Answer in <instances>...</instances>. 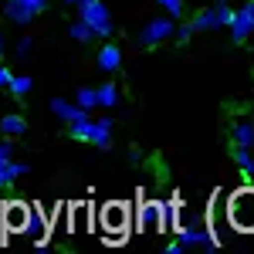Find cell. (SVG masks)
Returning <instances> with one entry per match:
<instances>
[{
  "mask_svg": "<svg viewBox=\"0 0 254 254\" xmlns=\"http://www.w3.org/2000/svg\"><path fill=\"white\" fill-rule=\"evenodd\" d=\"M112 129H116V122L109 116H102V119L85 116L68 126V136L78 139V142H88V146H98V149H112Z\"/></svg>",
  "mask_w": 254,
  "mask_h": 254,
  "instance_id": "3",
  "label": "cell"
},
{
  "mask_svg": "<svg viewBox=\"0 0 254 254\" xmlns=\"http://www.w3.org/2000/svg\"><path fill=\"white\" fill-rule=\"evenodd\" d=\"M48 105H51L55 119H61L64 126H71V122H78V119H85V116H88L85 109H78V105H75V102H68V98H51Z\"/></svg>",
  "mask_w": 254,
  "mask_h": 254,
  "instance_id": "14",
  "label": "cell"
},
{
  "mask_svg": "<svg viewBox=\"0 0 254 254\" xmlns=\"http://www.w3.org/2000/svg\"><path fill=\"white\" fill-rule=\"evenodd\" d=\"M0 132H3L7 139L24 136V132H27V119H24V116H3V119H0Z\"/></svg>",
  "mask_w": 254,
  "mask_h": 254,
  "instance_id": "19",
  "label": "cell"
},
{
  "mask_svg": "<svg viewBox=\"0 0 254 254\" xmlns=\"http://www.w3.org/2000/svg\"><path fill=\"white\" fill-rule=\"evenodd\" d=\"M68 34H71V41H78V44H92L95 41V31L85 24V20H75V24H68Z\"/></svg>",
  "mask_w": 254,
  "mask_h": 254,
  "instance_id": "22",
  "label": "cell"
},
{
  "mask_svg": "<svg viewBox=\"0 0 254 254\" xmlns=\"http://www.w3.org/2000/svg\"><path fill=\"white\" fill-rule=\"evenodd\" d=\"M75 231H88V207H75Z\"/></svg>",
  "mask_w": 254,
  "mask_h": 254,
  "instance_id": "25",
  "label": "cell"
},
{
  "mask_svg": "<svg viewBox=\"0 0 254 254\" xmlns=\"http://www.w3.org/2000/svg\"><path fill=\"white\" fill-rule=\"evenodd\" d=\"M10 159H14V142L3 139V142H0V163H10Z\"/></svg>",
  "mask_w": 254,
  "mask_h": 254,
  "instance_id": "26",
  "label": "cell"
},
{
  "mask_svg": "<svg viewBox=\"0 0 254 254\" xmlns=\"http://www.w3.org/2000/svg\"><path fill=\"white\" fill-rule=\"evenodd\" d=\"M156 3H159V7H163V10H166L173 20H180V17H183V10H187V3H183V0H156Z\"/></svg>",
  "mask_w": 254,
  "mask_h": 254,
  "instance_id": "23",
  "label": "cell"
},
{
  "mask_svg": "<svg viewBox=\"0 0 254 254\" xmlns=\"http://www.w3.org/2000/svg\"><path fill=\"white\" fill-rule=\"evenodd\" d=\"M231 14H234V7H231L227 0H214L210 7H200L193 17L187 20V24L193 27V34H203V31H220V27H227Z\"/></svg>",
  "mask_w": 254,
  "mask_h": 254,
  "instance_id": "5",
  "label": "cell"
},
{
  "mask_svg": "<svg viewBox=\"0 0 254 254\" xmlns=\"http://www.w3.org/2000/svg\"><path fill=\"white\" fill-rule=\"evenodd\" d=\"M163 251H166V254H183V244H180V241H170Z\"/></svg>",
  "mask_w": 254,
  "mask_h": 254,
  "instance_id": "28",
  "label": "cell"
},
{
  "mask_svg": "<svg viewBox=\"0 0 254 254\" xmlns=\"http://www.w3.org/2000/svg\"><path fill=\"white\" fill-rule=\"evenodd\" d=\"M78 17L95 31V38H112L116 34V24H112V14L105 7V0H78Z\"/></svg>",
  "mask_w": 254,
  "mask_h": 254,
  "instance_id": "4",
  "label": "cell"
},
{
  "mask_svg": "<svg viewBox=\"0 0 254 254\" xmlns=\"http://www.w3.org/2000/svg\"><path fill=\"white\" fill-rule=\"evenodd\" d=\"M44 3L48 0H7L3 3V17L10 24H17V27H24V24H31L44 10Z\"/></svg>",
  "mask_w": 254,
  "mask_h": 254,
  "instance_id": "9",
  "label": "cell"
},
{
  "mask_svg": "<svg viewBox=\"0 0 254 254\" xmlns=\"http://www.w3.org/2000/svg\"><path fill=\"white\" fill-rule=\"evenodd\" d=\"M27 173V163H0V190H7L14 180H20V176Z\"/></svg>",
  "mask_w": 254,
  "mask_h": 254,
  "instance_id": "17",
  "label": "cell"
},
{
  "mask_svg": "<svg viewBox=\"0 0 254 254\" xmlns=\"http://www.w3.org/2000/svg\"><path fill=\"white\" fill-rule=\"evenodd\" d=\"M231 139H234V146H248V149H254V119H234Z\"/></svg>",
  "mask_w": 254,
  "mask_h": 254,
  "instance_id": "15",
  "label": "cell"
},
{
  "mask_svg": "<svg viewBox=\"0 0 254 254\" xmlns=\"http://www.w3.org/2000/svg\"><path fill=\"white\" fill-rule=\"evenodd\" d=\"M129 220H132V207L129 203H122V200H109L102 210H98V227H102V234L109 244H122L126 237H129Z\"/></svg>",
  "mask_w": 254,
  "mask_h": 254,
  "instance_id": "1",
  "label": "cell"
},
{
  "mask_svg": "<svg viewBox=\"0 0 254 254\" xmlns=\"http://www.w3.org/2000/svg\"><path fill=\"white\" fill-rule=\"evenodd\" d=\"M61 3H68V7H75V3H78V0H61Z\"/></svg>",
  "mask_w": 254,
  "mask_h": 254,
  "instance_id": "30",
  "label": "cell"
},
{
  "mask_svg": "<svg viewBox=\"0 0 254 254\" xmlns=\"http://www.w3.org/2000/svg\"><path fill=\"white\" fill-rule=\"evenodd\" d=\"M98 109H116L119 102H122V92H119L116 81H105V85H98Z\"/></svg>",
  "mask_w": 254,
  "mask_h": 254,
  "instance_id": "16",
  "label": "cell"
},
{
  "mask_svg": "<svg viewBox=\"0 0 254 254\" xmlns=\"http://www.w3.org/2000/svg\"><path fill=\"white\" fill-rule=\"evenodd\" d=\"M132 217H136V227L142 234L163 231V203H159V200H139V207L132 210Z\"/></svg>",
  "mask_w": 254,
  "mask_h": 254,
  "instance_id": "10",
  "label": "cell"
},
{
  "mask_svg": "<svg viewBox=\"0 0 254 254\" xmlns=\"http://www.w3.org/2000/svg\"><path fill=\"white\" fill-rule=\"evenodd\" d=\"M173 234H176V241L183 244V251H187V248H196V251H214V248H220L214 231L203 227V224H180Z\"/></svg>",
  "mask_w": 254,
  "mask_h": 254,
  "instance_id": "7",
  "label": "cell"
},
{
  "mask_svg": "<svg viewBox=\"0 0 254 254\" xmlns=\"http://www.w3.org/2000/svg\"><path fill=\"white\" fill-rule=\"evenodd\" d=\"M24 237H31L38 248H44V237H48V220H44V214H41L38 207H31V214H27V224H24V231H20Z\"/></svg>",
  "mask_w": 254,
  "mask_h": 254,
  "instance_id": "12",
  "label": "cell"
},
{
  "mask_svg": "<svg viewBox=\"0 0 254 254\" xmlns=\"http://www.w3.org/2000/svg\"><path fill=\"white\" fill-rule=\"evenodd\" d=\"M176 34V20L170 14H163V17H153L142 24V31L136 34V41L142 48H156V44H166V41H173Z\"/></svg>",
  "mask_w": 254,
  "mask_h": 254,
  "instance_id": "6",
  "label": "cell"
},
{
  "mask_svg": "<svg viewBox=\"0 0 254 254\" xmlns=\"http://www.w3.org/2000/svg\"><path fill=\"white\" fill-rule=\"evenodd\" d=\"M231 156H234V166L244 173V180H251L254 176V159H251V149L248 146H234L231 149Z\"/></svg>",
  "mask_w": 254,
  "mask_h": 254,
  "instance_id": "18",
  "label": "cell"
},
{
  "mask_svg": "<svg viewBox=\"0 0 254 254\" xmlns=\"http://www.w3.org/2000/svg\"><path fill=\"white\" fill-rule=\"evenodd\" d=\"M27 214H31V207H27V203H20V200L7 203V207H3V237L20 234V231H24V224H27Z\"/></svg>",
  "mask_w": 254,
  "mask_h": 254,
  "instance_id": "11",
  "label": "cell"
},
{
  "mask_svg": "<svg viewBox=\"0 0 254 254\" xmlns=\"http://www.w3.org/2000/svg\"><path fill=\"white\" fill-rule=\"evenodd\" d=\"M75 105H78V109H85V112L92 116V112L98 109V92H95V88H88V85H85V88H78V92H75Z\"/></svg>",
  "mask_w": 254,
  "mask_h": 254,
  "instance_id": "21",
  "label": "cell"
},
{
  "mask_svg": "<svg viewBox=\"0 0 254 254\" xmlns=\"http://www.w3.org/2000/svg\"><path fill=\"white\" fill-rule=\"evenodd\" d=\"M0 55H3V34H0Z\"/></svg>",
  "mask_w": 254,
  "mask_h": 254,
  "instance_id": "31",
  "label": "cell"
},
{
  "mask_svg": "<svg viewBox=\"0 0 254 254\" xmlns=\"http://www.w3.org/2000/svg\"><path fill=\"white\" fill-rule=\"evenodd\" d=\"M227 31H231V41L234 44H244V41L254 38V0H244L234 14H231Z\"/></svg>",
  "mask_w": 254,
  "mask_h": 254,
  "instance_id": "8",
  "label": "cell"
},
{
  "mask_svg": "<svg viewBox=\"0 0 254 254\" xmlns=\"http://www.w3.org/2000/svg\"><path fill=\"white\" fill-rule=\"evenodd\" d=\"M31 88H34V78H31V75H10V81H7V92L14 98L31 95Z\"/></svg>",
  "mask_w": 254,
  "mask_h": 254,
  "instance_id": "20",
  "label": "cell"
},
{
  "mask_svg": "<svg viewBox=\"0 0 254 254\" xmlns=\"http://www.w3.org/2000/svg\"><path fill=\"white\" fill-rule=\"evenodd\" d=\"M173 41H176V48H187V44L193 41V27H190V24H176Z\"/></svg>",
  "mask_w": 254,
  "mask_h": 254,
  "instance_id": "24",
  "label": "cell"
},
{
  "mask_svg": "<svg viewBox=\"0 0 254 254\" xmlns=\"http://www.w3.org/2000/svg\"><path fill=\"white\" fill-rule=\"evenodd\" d=\"M224 210H227V220L234 231L254 234V187H237L234 193H227Z\"/></svg>",
  "mask_w": 254,
  "mask_h": 254,
  "instance_id": "2",
  "label": "cell"
},
{
  "mask_svg": "<svg viewBox=\"0 0 254 254\" xmlns=\"http://www.w3.org/2000/svg\"><path fill=\"white\" fill-rule=\"evenodd\" d=\"M122 58H126V55H122V48L112 44V41L98 48V68H102L105 75H116L119 68H122Z\"/></svg>",
  "mask_w": 254,
  "mask_h": 254,
  "instance_id": "13",
  "label": "cell"
},
{
  "mask_svg": "<svg viewBox=\"0 0 254 254\" xmlns=\"http://www.w3.org/2000/svg\"><path fill=\"white\" fill-rule=\"evenodd\" d=\"M7 81H10V68L0 64V88H7Z\"/></svg>",
  "mask_w": 254,
  "mask_h": 254,
  "instance_id": "29",
  "label": "cell"
},
{
  "mask_svg": "<svg viewBox=\"0 0 254 254\" xmlns=\"http://www.w3.org/2000/svg\"><path fill=\"white\" fill-rule=\"evenodd\" d=\"M31 44H34V41H31V38H20L17 44H14V55H17V58H24V55L31 51Z\"/></svg>",
  "mask_w": 254,
  "mask_h": 254,
  "instance_id": "27",
  "label": "cell"
}]
</instances>
